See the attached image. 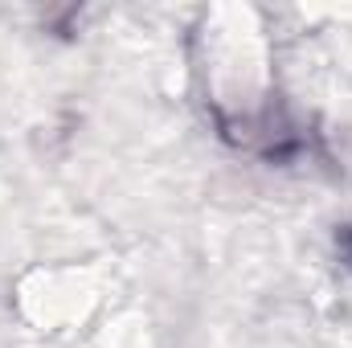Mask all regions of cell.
<instances>
[{
    "label": "cell",
    "instance_id": "cell-1",
    "mask_svg": "<svg viewBox=\"0 0 352 348\" xmlns=\"http://www.w3.org/2000/svg\"><path fill=\"white\" fill-rule=\"evenodd\" d=\"M336 254L344 262V270H352V221L340 226V234H336Z\"/></svg>",
    "mask_w": 352,
    "mask_h": 348
}]
</instances>
